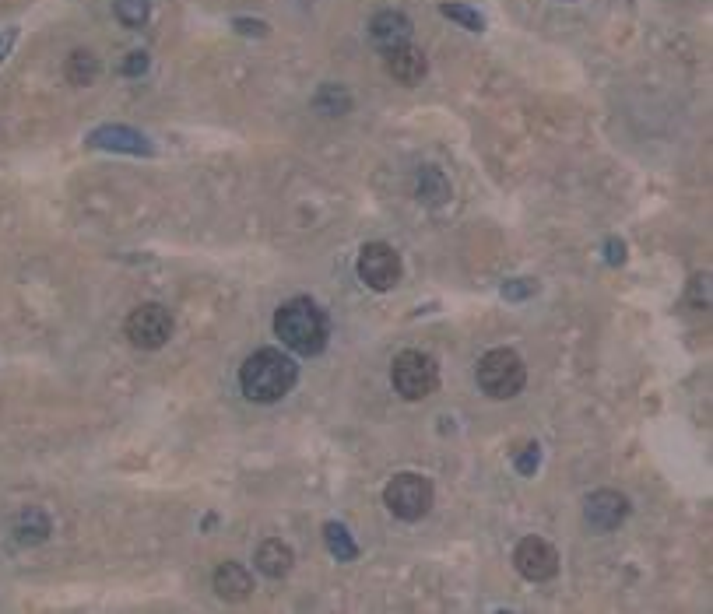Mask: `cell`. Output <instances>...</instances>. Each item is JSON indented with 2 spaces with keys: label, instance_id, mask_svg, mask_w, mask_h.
<instances>
[{
  "label": "cell",
  "instance_id": "obj_10",
  "mask_svg": "<svg viewBox=\"0 0 713 614\" xmlns=\"http://www.w3.org/2000/svg\"><path fill=\"white\" fill-rule=\"evenodd\" d=\"M369 39H373L383 53L397 50V46H408L411 39L408 15H401V11H380V15L369 22Z\"/></svg>",
  "mask_w": 713,
  "mask_h": 614
},
{
  "label": "cell",
  "instance_id": "obj_6",
  "mask_svg": "<svg viewBox=\"0 0 713 614\" xmlns=\"http://www.w3.org/2000/svg\"><path fill=\"white\" fill-rule=\"evenodd\" d=\"M127 337L134 348L155 351L173 337V313L159 302H145L127 316Z\"/></svg>",
  "mask_w": 713,
  "mask_h": 614
},
{
  "label": "cell",
  "instance_id": "obj_1",
  "mask_svg": "<svg viewBox=\"0 0 713 614\" xmlns=\"http://www.w3.org/2000/svg\"><path fill=\"white\" fill-rule=\"evenodd\" d=\"M296 376H299L296 362H292L285 351L260 348L253 351L243 362V369H239V386H243L246 397L257 400V404H274V400H281L296 386Z\"/></svg>",
  "mask_w": 713,
  "mask_h": 614
},
{
  "label": "cell",
  "instance_id": "obj_17",
  "mask_svg": "<svg viewBox=\"0 0 713 614\" xmlns=\"http://www.w3.org/2000/svg\"><path fill=\"white\" fill-rule=\"evenodd\" d=\"M313 109L324 116H345L352 109V95L341 85H320L317 95H313Z\"/></svg>",
  "mask_w": 713,
  "mask_h": 614
},
{
  "label": "cell",
  "instance_id": "obj_20",
  "mask_svg": "<svg viewBox=\"0 0 713 614\" xmlns=\"http://www.w3.org/2000/svg\"><path fill=\"white\" fill-rule=\"evenodd\" d=\"M152 15V4L148 0H116V18H120L127 29H141Z\"/></svg>",
  "mask_w": 713,
  "mask_h": 614
},
{
  "label": "cell",
  "instance_id": "obj_12",
  "mask_svg": "<svg viewBox=\"0 0 713 614\" xmlns=\"http://www.w3.org/2000/svg\"><path fill=\"white\" fill-rule=\"evenodd\" d=\"M88 144H92V148H106V151H127V155H152L148 137L130 127H99L88 137Z\"/></svg>",
  "mask_w": 713,
  "mask_h": 614
},
{
  "label": "cell",
  "instance_id": "obj_24",
  "mask_svg": "<svg viewBox=\"0 0 713 614\" xmlns=\"http://www.w3.org/2000/svg\"><path fill=\"white\" fill-rule=\"evenodd\" d=\"M232 29L239 32V36H257V39H264L267 36V25L264 22H253V18H236V22H232Z\"/></svg>",
  "mask_w": 713,
  "mask_h": 614
},
{
  "label": "cell",
  "instance_id": "obj_5",
  "mask_svg": "<svg viewBox=\"0 0 713 614\" xmlns=\"http://www.w3.org/2000/svg\"><path fill=\"white\" fill-rule=\"evenodd\" d=\"M383 502H387V509L397 516V520L415 523L433 509V485H429V478H422V474L404 471L387 481V488H383Z\"/></svg>",
  "mask_w": 713,
  "mask_h": 614
},
{
  "label": "cell",
  "instance_id": "obj_25",
  "mask_svg": "<svg viewBox=\"0 0 713 614\" xmlns=\"http://www.w3.org/2000/svg\"><path fill=\"white\" fill-rule=\"evenodd\" d=\"M531 292H534V285H506L503 288L506 299H524V295H531Z\"/></svg>",
  "mask_w": 713,
  "mask_h": 614
},
{
  "label": "cell",
  "instance_id": "obj_4",
  "mask_svg": "<svg viewBox=\"0 0 713 614\" xmlns=\"http://www.w3.org/2000/svg\"><path fill=\"white\" fill-rule=\"evenodd\" d=\"M390 383L404 400H425L440 386V369L425 351H401L390 369Z\"/></svg>",
  "mask_w": 713,
  "mask_h": 614
},
{
  "label": "cell",
  "instance_id": "obj_14",
  "mask_svg": "<svg viewBox=\"0 0 713 614\" xmlns=\"http://www.w3.org/2000/svg\"><path fill=\"white\" fill-rule=\"evenodd\" d=\"M215 590L222 600H246L253 590V576L243 569V565L225 562V565H218V572H215Z\"/></svg>",
  "mask_w": 713,
  "mask_h": 614
},
{
  "label": "cell",
  "instance_id": "obj_11",
  "mask_svg": "<svg viewBox=\"0 0 713 614\" xmlns=\"http://www.w3.org/2000/svg\"><path fill=\"white\" fill-rule=\"evenodd\" d=\"M387 74L397 85L411 88L429 74V60H425V53L415 50V46H397V50L387 53Z\"/></svg>",
  "mask_w": 713,
  "mask_h": 614
},
{
  "label": "cell",
  "instance_id": "obj_19",
  "mask_svg": "<svg viewBox=\"0 0 713 614\" xmlns=\"http://www.w3.org/2000/svg\"><path fill=\"white\" fill-rule=\"evenodd\" d=\"M418 197L429 200V204H443L450 197V183L443 179L440 169H422V176H418Z\"/></svg>",
  "mask_w": 713,
  "mask_h": 614
},
{
  "label": "cell",
  "instance_id": "obj_18",
  "mask_svg": "<svg viewBox=\"0 0 713 614\" xmlns=\"http://www.w3.org/2000/svg\"><path fill=\"white\" fill-rule=\"evenodd\" d=\"M324 537H327V548H331V555L338 558V562H352V558L359 555V544L348 537V530L341 527V523H327Z\"/></svg>",
  "mask_w": 713,
  "mask_h": 614
},
{
  "label": "cell",
  "instance_id": "obj_26",
  "mask_svg": "<svg viewBox=\"0 0 713 614\" xmlns=\"http://www.w3.org/2000/svg\"><path fill=\"white\" fill-rule=\"evenodd\" d=\"M15 39H18V32H15V29L4 32V36H0V60H4V57H8V53H11V46H15Z\"/></svg>",
  "mask_w": 713,
  "mask_h": 614
},
{
  "label": "cell",
  "instance_id": "obj_16",
  "mask_svg": "<svg viewBox=\"0 0 713 614\" xmlns=\"http://www.w3.org/2000/svg\"><path fill=\"white\" fill-rule=\"evenodd\" d=\"M64 78L71 81V85H78V88L92 85V81L99 78V57L88 53V50H74L71 57H67V64H64Z\"/></svg>",
  "mask_w": 713,
  "mask_h": 614
},
{
  "label": "cell",
  "instance_id": "obj_9",
  "mask_svg": "<svg viewBox=\"0 0 713 614\" xmlns=\"http://www.w3.org/2000/svg\"><path fill=\"white\" fill-rule=\"evenodd\" d=\"M584 516H587V523H591L594 530H615V527L626 523L629 499L626 495H619V492H612V488H601V492H594L591 499H587Z\"/></svg>",
  "mask_w": 713,
  "mask_h": 614
},
{
  "label": "cell",
  "instance_id": "obj_23",
  "mask_svg": "<svg viewBox=\"0 0 713 614\" xmlns=\"http://www.w3.org/2000/svg\"><path fill=\"white\" fill-rule=\"evenodd\" d=\"M145 71H148V53H141V50L127 53V60L120 64L123 78H137V74H145Z\"/></svg>",
  "mask_w": 713,
  "mask_h": 614
},
{
  "label": "cell",
  "instance_id": "obj_7",
  "mask_svg": "<svg viewBox=\"0 0 713 614\" xmlns=\"http://www.w3.org/2000/svg\"><path fill=\"white\" fill-rule=\"evenodd\" d=\"M359 278L366 281L373 292H390L401 281V257L394 246L387 243H366L359 253Z\"/></svg>",
  "mask_w": 713,
  "mask_h": 614
},
{
  "label": "cell",
  "instance_id": "obj_3",
  "mask_svg": "<svg viewBox=\"0 0 713 614\" xmlns=\"http://www.w3.org/2000/svg\"><path fill=\"white\" fill-rule=\"evenodd\" d=\"M478 386L482 393H489L492 400H510L524 390L527 383V369H524V358L517 355L513 348H492L482 355L478 362Z\"/></svg>",
  "mask_w": 713,
  "mask_h": 614
},
{
  "label": "cell",
  "instance_id": "obj_21",
  "mask_svg": "<svg viewBox=\"0 0 713 614\" xmlns=\"http://www.w3.org/2000/svg\"><path fill=\"white\" fill-rule=\"evenodd\" d=\"M440 11H443V18H450V22H457V25H464L468 32H482L485 29V18L478 15V11H471V8H464V4H440Z\"/></svg>",
  "mask_w": 713,
  "mask_h": 614
},
{
  "label": "cell",
  "instance_id": "obj_13",
  "mask_svg": "<svg viewBox=\"0 0 713 614\" xmlns=\"http://www.w3.org/2000/svg\"><path fill=\"white\" fill-rule=\"evenodd\" d=\"M257 569L264 572L267 579H285L292 572V562H296V555H292V548L285 541H278V537H271V541H264L257 548Z\"/></svg>",
  "mask_w": 713,
  "mask_h": 614
},
{
  "label": "cell",
  "instance_id": "obj_2",
  "mask_svg": "<svg viewBox=\"0 0 713 614\" xmlns=\"http://www.w3.org/2000/svg\"><path fill=\"white\" fill-rule=\"evenodd\" d=\"M274 334L296 355H320L327 344V320L313 299H289L274 313Z\"/></svg>",
  "mask_w": 713,
  "mask_h": 614
},
{
  "label": "cell",
  "instance_id": "obj_15",
  "mask_svg": "<svg viewBox=\"0 0 713 614\" xmlns=\"http://www.w3.org/2000/svg\"><path fill=\"white\" fill-rule=\"evenodd\" d=\"M11 534H15L18 544L32 548V544H43L50 537V516L43 509H25L11 520Z\"/></svg>",
  "mask_w": 713,
  "mask_h": 614
},
{
  "label": "cell",
  "instance_id": "obj_27",
  "mask_svg": "<svg viewBox=\"0 0 713 614\" xmlns=\"http://www.w3.org/2000/svg\"><path fill=\"white\" fill-rule=\"evenodd\" d=\"M608 260H612V264H622V260H626V246L612 239V243H608Z\"/></svg>",
  "mask_w": 713,
  "mask_h": 614
},
{
  "label": "cell",
  "instance_id": "obj_22",
  "mask_svg": "<svg viewBox=\"0 0 713 614\" xmlns=\"http://www.w3.org/2000/svg\"><path fill=\"white\" fill-rule=\"evenodd\" d=\"M541 464V446L538 443H527L524 450L517 453V460H513V467H517L520 474H534Z\"/></svg>",
  "mask_w": 713,
  "mask_h": 614
},
{
  "label": "cell",
  "instance_id": "obj_8",
  "mask_svg": "<svg viewBox=\"0 0 713 614\" xmlns=\"http://www.w3.org/2000/svg\"><path fill=\"white\" fill-rule=\"evenodd\" d=\"M513 569L524 579H531V583H545V579L559 572V551L548 541H541V537H524L513 548Z\"/></svg>",
  "mask_w": 713,
  "mask_h": 614
}]
</instances>
